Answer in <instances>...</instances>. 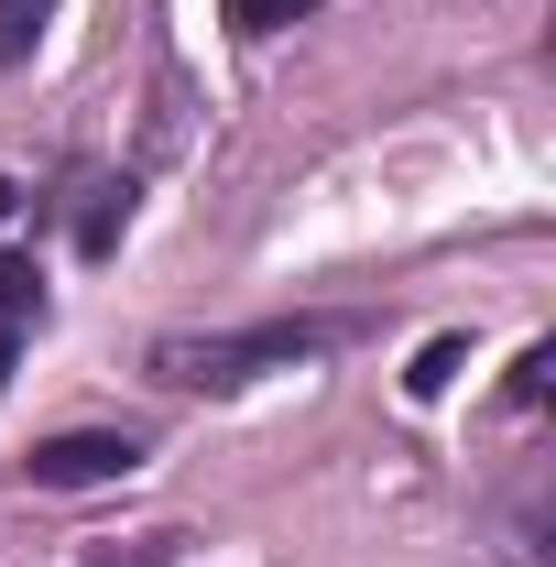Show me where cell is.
I'll use <instances>...</instances> for the list:
<instances>
[{
	"label": "cell",
	"mask_w": 556,
	"mask_h": 567,
	"mask_svg": "<svg viewBox=\"0 0 556 567\" xmlns=\"http://www.w3.org/2000/svg\"><path fill=\"white\" fill-rule=\"evenodd\" d=\"M349 317H262V328H175V339H153V382H175V393H240V382H262V371H295V360L339 350Z\"/></svg>",
	"instance_id": "1"
},
{
	"label": "cell",
	"mask_w": 556,
	"mask_h": 567,
	"mask_svg": "<svg viewBox=\"0 0 556 567\" xmlns=\"http://www.w3.org/2000/svg\"><path fill=\"white\" fill-rule=\"evenodd\" d=\"M22 470H33V492H99V481H132L142 470V436L132 425H76V436H44Z\"/></svg>",
	"instance_id": "2"
},
{
	"label": "cell",
	"mask_w": 556,
	"mask_h": 567,
	"mask_svg": "<svg viewBox=\"0 0 556 567\" xmlns=\"http://www.w3.org/2000/svg\"><path fill=\"white\" fill-rule=\"evenodd\" d=\"M121 229H132V186H87V218H76V240H87V251H121Z\"/></svg>",
	"instance_id": "3"
},
{
	"label": "cell",
	"mask_w": 556,
	"mask_h": 567,
	"mask_svg": "<svg viewBox=\"0 0 556 567\" xmlns=\"http://www.w3.org/2000/svg\"><path fill=\"white\" fill-rule=\"evenodd\" d=\"M44 22H55V0H0V66H22L44 44Z\"/></svg>",
	"instance_id": "4"
},
{
	"label": "cell",
	"mask_w": 556,
	"mask_h": 567,
	"mask_svg": "<svg viewBox=\"0 0 556 567\" xmlns=\"http://www.w3.org/2000/svg\"><path fill=\"white\" fill-rule=\"evenodd\" d=\"M218 11H229V33H251V44H262V33H284V22H306L317 0H218Z\"/></svg>",
	"instance_id": "5"
},
{
	"label": "cell",
	"mask_w": 556,
	"mask_h": 567,
	"mask_svg": "<svg viewBox=\"0 0 556 567\" xmlns=\"http://www.w3.org/2000/svg\"><path fill=\"white\" fill-rule=\"evenodd\" d=\"M33 306H44V274H33L22 251H0V328H11V317H33Z\"/></svg>",
	"instance_id": "6"
},
{
	"label": "cell",
	"mask_w": 556,
	"mask_h": 567,
	"mask_svg": "<svg viewBox=\"0 0 556 567\" xmlns=\"http://www.w3.org/2000/svg\"><path fill=\"white\" fill-rule=\"evenodd\" d=\"M459 360H470L459 339H425V360L404 371V382H415V393H447V382H459Z\"/></svg>",
	"instance_id": "7"
},
{
	"label": "cell",
	"mask_w": 556,
	"mask_h": 567,
	"mask_svg": "<svg viewBox=\"0 0 556 567\" xmlns=\"http://www.w3.org/2000/svg\"><path fill=\"white\" fill-rule=\"evenodd\" d=\"M546 371H556V350H546V339H535V350L513 360V404H524V415H535V404H546Z\"/></svg>",
	"instance_id": "8"
},
{
	"label": "cell",
	"mask_w": 556,
	"mask_h": 567,
	"mask_svg": "<svg viewBox=\"0 0 556 567\" xmlns=\"http://www.w3.org/2000/svg\"><path fill=\"white\" fill-rule=\"evenodd\" d=\"M175 557V535H132V546H110V557H87V567H164Z\"/></svg>",
	"instance_id": "9"
},
{
	"label": "cell",
	"mask_w": 556,
	"mask_h": 567,
	"mask_svg": "<svg viewBox=\"0 0 556 567\" xmlns=\"http://www.w3.org/2000/svg\"><path fill=\"white\" fill-rule=\"evenodd\" d=\"M11 208H22V186H11V175H0V229H11Z\"/></svg>",
	"instance_id": "10"
},
{
	"label": "cell",
	"mask_w": 556,
	"mask_h": 567,
	"mask_svg": "<svg viewBox=\"0 0 556 567\" xmlns=\"http://www.w3.org/2000/svg\"><path fill=\"white\" fill-rule=\"evenodd\" d=\"M0 393H11V328H0Z\"/></svg>",
	"instance_id": "11"
}]
</instances>
